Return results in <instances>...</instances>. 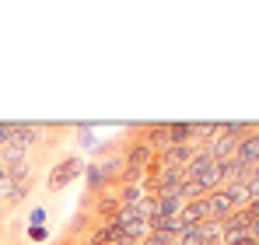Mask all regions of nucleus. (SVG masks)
Returning <instances> with one entry per match:
<instances>
[{
    "instance_id": "f03ea898",
    "label": "nucleus",
    "mask_w": 259,
    "mask_h": 245,
    "mask_svg": "<svg viewBox=\"0 0 259 245\" xmlns=\"http://www.w3.org/2000/svg\"><path fill=\"white\" fill-rule=\"evenodd\" d=\"M179 221H182V228H200L203 221H210V214H207V196H200V200H189V203L182 207Z\"/></svg>"
},
{
    "instance_id": "9b49d317",
    "label": "nucleus",
    "mask_w": 259,
    "mask_h": 245,
    "mask_svg": "<svg viewBox=\"0 0 259 245\" xmlns=\"http://www.w3.org/2000/svg\"><path fill=\"white\" fill-rule=\"evenodd\" d=\"M179 196L189 203V200H200V196H207V193H203V186H200L196 179H186V182L179 186Z\"/></svg>"
},
{
    "instance_id": "dca6fc26",
    "label": "nucleus",
    "mask_w": 259,
    "mask_h": 245,
    "mask_svg": "<svg viewBox=\"0 0 259 245\" xmlns=\"http://www.w3.org/2000/svg\"><path fill=\"white\" fill-rule=\"evenodd\" d=\"M235 245H259L256 238H242V242H235Z\"/></svg>"
},
{
    "instance_id": "423d86ee",
    "label": "nucleus",
    "mask_w": 259,
    "mask_h": 245,
    "mask_svg": "<svg viewBox=\"0 0 259 245\" xmlns=\"http://www.w3.org/2000/svg\"><path fill=\"white\" fill-rule=\"evenodd\" d=\"M221 193L228 196V203L235 207V210L249 207V186H245V182H224V186H221Z\"/></svg>"
},
{
    "instance_id": "1a4fd4ad",
    "label": "nucleus",
    "mask_w": 259,
    "mask_h": 245,
    "mask_svg": "<svg viewBox=\"0 0 259 245\" xmlns=\"http://www.w3.org/2000/svg\"><path fill=\"white\" fill-rule=\"evenodd\" d=\"M0 158H4L7 168H14V165L25 161V147H21V144H14V140H7V144L0 147Z\"/></svg>"
},
{
    "instance_id": "7ed1b4c3",
    "label": "nucleus",
    "mask_w": 259,
    "mask_h": 245,
    "mask_svg": "<svg viewBox=\"0 0 259 245\" xmlns=\"http://www.w3.org/2000/svg\"><path fill=\"white\" fill-rule=\"evenodd\" d=\"M235 161L242 165V168H249V172H252V165H259V130H252V133H249V137L238 144Z\"/></svg>"
},
{
    "instance_id": "2eb2a0df",
    "label": "nucleus",
    "mask_w": 259,
    "mask_h": 245,
    "mask_svg": "<svg viewBox=\"0 0 259 245\" xmlns=\"http://www.w3.org/2000/svg\"><path fill=\"white\" fill-rule=\"evenodd\" d=\"M249 235L259 242V217H252V224H249Z\"/></svg>"
},
{
    "instance_id": "ddd939ff",
    "label": "nucleus",
    "mask_w": 259,
    "mask_h": 245,
    "mask_svg": "<svg viewBox=\"0 0 259 245\" xmlns=\"http://www.w3.org/2000/svg\"><path fill=\"white\" fill-rule=\"evenodd\" d=\"M119 196H105V200H102V203H98V214H102V217H105V221H112V217H116V214H119Z\"/></svg>"
},
{
    "instance_id": "0eeeda50",
    "label": "nucleus",
    "mask_w": 259,
    "mask_h": 245,
    "mask_svg": "<svg viewBox=\"0 0 259 245\" xmlns=\"http://www.w3.org/2000/svg\"><path fill=\"white\" fill-rule=\"evenodd\" d=\"M11 140L21 144V147L35 144L39 140V126H32V123H11Z\"/></svg>"
},
{
    "instance_id": "20e7f679",
    "label": "nucleus",
    "mask_w": 259,
    "mask_h": 245,
    "mask_svg": "<svg viewBox=\"0 0 259 245\" xmlns=\"http://www.w3.org/2000/svg\"><path fill=\"white\" fill-rule=\"evenodd\" d=\"M231 210H235V207L228 203V196H224L221 189L207 193V214H210V221H228V217H231Z\"/></svg>"
},
{
    "instance_id": "f8f14e48",
    "label": "nucleus",
    "mask_w": 259,
    "mask_h": 245,
    "mask_svg": "<svg viewBox=\"0 0 259 245\" xmlns=\"http://www.w3.org/2000/svg\"><path fill=\"white\" fill-rule=\"evenodd\" d=\"M140 200H144V186H123V193H119L123 207H137Z\"/></svg>"
},
{
    "instance_id": "9d476101",
    "label": "nucleus",
    "mask_w": 259,
    "mask_h": 245,
    "mask_svg": "<svg viewBox=\"0 0 259 245\" xmlns=\"http://www.w3.org/2000/svg\"><path fill=\"white\" fill-rule=\"evenodd\" d=\"M116 165H119V161H109V165H88V186H91V189H95V186H102V182H105V175H109V172H112Z\"/></svg>"
},
{
    "instance_id": "4468645a",
    "label": "nucleus",
    "mask_w": 259,
    "mask_h": 245,
    "mask_svg": "<svg viewBox=\"0 0 259 245\" xmlns=\"http://www.w3.org/2000/svg\"><path fill=\"white\" fill-rule=\"evenodd\" d=\"M28 235H32L35 242H42V238H46V228H42V224H32V228H28Z\"/></svg>"
},
{
    "instance_id": "f257e3e1",
    "label": "nucleus",
    "mask_w": 259,
    "mask_h": 245,
    "mask_svg": "<svg viewBox=\"0 0 259 245\" xmlns=\"http://www.w3.org/2000/svg\"><path fill=\"white\" fill-rule=\"evenodd\" d=\"M81 168H84L81 158H63V161L53 168V175H49V189H63L67 182H74L81 175Z\"/></svg>"
},
{
    "instance_id": "39448f33",
    "label": "nucleus",
    "mask_w": 259,
    "mask_h": 245,
    "mask_svg": "<svg viewBox=\"0 0 259 245\" xmlns=\"http://www.w3.org/2000/svg\"><path fill=\"white\" fill-rule=\"evenodd\" d=\"M151 158H154V151L140 140V144H133L130 147V154H126V168H133V172H144L147 165H151Z\"/></svg>"
},
{
    "instance_id": "6e6552de",
    "label": "nucleus",
    "mask_w": 259,
    "mask_h": 245,
    "mask_svg": "<svg viewBox=\"0 0 259 245\" xmlns=\"http://www.w3.org/2000/svg\"><path fill=\"white\" fill-rule=\"evenodd\" d=\"M193 144V123H168V147Z\"/></svg>"
}]
</instances>
